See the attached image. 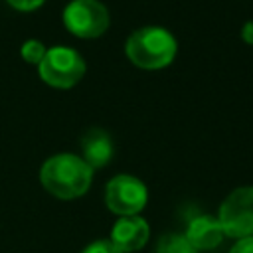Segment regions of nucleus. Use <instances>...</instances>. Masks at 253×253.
I'll return each instance as SVG.
<instances>
[{"mask_svg": "<svg viewBox=\"0 0 253 253\" xmlns=\"http://www.w3.org/2000/svg\"><path fill=\"white\" fill-rule=\"evenodd\" d=\"M229 253H253V235H251V237H243V239H239V241L231 247Z\"/></svg>", "mask_w": 253, "mask_h": 253, "instance_id": "14", "label": "nucleus"}, {"mask_svg": "<svg viewBox=\"0 0 253 253\" xmlns=\"http://www.w3.org/2000/svg\"><path fill=\"white\" fill-rule=\"evenodd\" d=\"M22 57L28 61V63H38L40 65V61L43 59V55H45V47H43V43L42 42H38V40H30V42H26L24 45H22Z\"/></svg>", "mask_w": 253, "mask_h": 253, "instance_id": "11", "label": "nucleus"}, {"mask_svg": "<svg viewBox=\"0 0 253 253\" xmlns=\"http://www.w3.org/2000/svg\"><path fill=\"white\" fill-rule=\"evenodd\" d=\"M186 239L194 245L196 251L200 249H211L217 247L223 239V231L221 225L215 217L210 215H198L196 219L190 221L188 231H186Z\"/></svg>", "mask_w": 253, "mask_h": 253, "instance_id": "9", "label": "nucleus"}, {"mask_svg": "<svg viewBox=\"0 0 253 253\" xmlns=\"http://www.w3.org/2000/svg\"><path fill=\"white\" fill-rule=\"evenodd\" d=\"M85 73L83 57L71 47H51L40 61V77L57 89L73 87Z\"/></svg>", "mask_w": 253, "mask_h": 253, "instance_id": "3", "label": "nucleus"}, {"mask_svg": "<svg viewBox=\"0 0 253 253\" xmlns=\"http://www.w3.org/2000/svg\"><path fill=\"white\" fill-rule=\"evenodd\" d=\"M156 253H198V251L186 239V235L168 233V235H162L160 237V241L156 245Z\"/></svg>", "mask_w": 253, "mask_h": 253, "instance_id": "10", "label": "nucleus"}, {"mask_svg": "<svg viewBox=\"0 0 253 253\" xmlns=\"http://www.w3.org/2000/svg\"><path fill=\"white\" fill-rule=\"evenodd\" d=\"M63 24L77 38H97L109 28V12L97 0H73L63 10Z\"/></svg>", "mask_w": 253, "mask_h": 253, "instance_id": "5", "label": "nucleus"}, {"mask_svg": "<svg viewBox=\"0 0 253 253\" xmlns=\"http://www.w3.org/2000/svg\"><path fill=\"white\" fill-rule=\"evenodd\" d=\"M107 208L117 215H136L146 206V186L128 174L111 178L105 188Z\"/></svg>", "mask_w": 253, "mask_h": 253, "instance_id": "6", "label": "nucleus"}, {"mask_svg": "<svg viewBox=\"0 0 253 253\" xmlns=\"http://www.w3.org/2000/svg\"><path fill=\"white\" fill-rule=\"evenodd\" d=\"M148 235H150L148 223L140 215H123L113 225L111 243L121 253H132L146 245Z\"/></svg>", "mask_w": 253, "mask_h": 253, "instance_id": "7", "label": "nucleus"}, {"mask_svg": "<svg viewBox=\"0 0 253 253\" xmlns=\"http://www.w3.org/2000/svg\"><path fill=\"white\" fill-rule=\"evenodd\" d=\"M43 188L59 200H73L91 186L93 170L75 154H55L42 166L40 172Z\"/></svg>", "mask_w": 253, "mask_h": 253, "instance_id": "1", "label": "nucleus"}, {"mask_svg": "<svg viewBox=\"0 0 253 253\" xmlns=\"http://www.w3.org/2000/svg\"><path fill=\"white\" fill-rule=\"evenodd\" d=\"M81 150H83V160L87 162V166L95 170V168H103L109 164L113 156V142L105 130L91 128L81 138Z\"/></svg>", "mask_w": 253, "mask_h": 253, "instance_id": "8", "label": "nucleus"}, {"mask_svg": "<svg viewBox=\"0 0 253 253\" xmlns=\"http://www.w3.org/2000/svg\"><path fill=\"white\" fill-rule=\"evenodd\" d=\"M81 253H121L111 241H95V243H91V245H87Z\"/></svg>", "mask_w": 253, "mask_h": 253, "instance_id": "12", "label": "nucleus"}, {"mask_svg": "<svg viewBox=\"0 0 253 253\" xmlns=\"http://www.w3.org/2000/svg\"><path fill=\"white\" fill-rule=\"evenodd\" d=\"M223 235L243 239L253 235V188H237L233 190L219 208L217 217Z\"/></svg>", "mask_w": 253, "mask_h": 253, "instance_id": "4", "label": "nucleus"}, {"mask_svg": "<svg viewBox=\"0 0 253 253\" xmlns=\"http://www.w3.org/2000/svg\"><path fill=\"white\" fill-rule=\"evenodd\" d=\"M241 38H243V42H247V43L253 45V22H247V24L243 26V30H241Z\"/></svg>", "mask_w": 253, "mask_h": 253, "instance_id": "15", "label": "nucleus"}, {"mask_svg": "<svg viewBox=\"0 0 253 253\" xmlns=\"http://www.w3.org/2000/svg\"><path fill=\"white\" fill-rule=\"evenodd\" d=\"M126 57L140 69L166 67L176 55V40L158 26H146L132 32L126 40Z\"/></svg>", "mask_w": 253, "mask_h": 253, "instance_id": "2", "label": "nucleus"}, {"mask_svg": "<svg viewBox=\"0 0 253 253\" xmlns=\"http://www.w3.org/2000/svg\"><path fill=\"white\" fill-rule=\"evenodd\" d=\"M45 0H8V4L16 10H22V12H30V10H36L43 4Z\"/></svg>", "mask_w": 253, "mask_h": 253, "instance_id": "13", "label": "nucleus"}]
</instances>
